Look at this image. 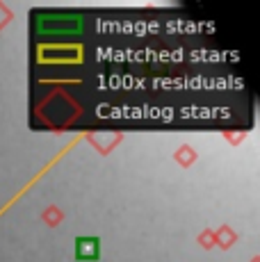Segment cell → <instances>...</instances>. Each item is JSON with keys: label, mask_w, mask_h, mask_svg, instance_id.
<instances>
[{"label": "cell", "mask_w": 260, "mask_h": 262, "mask_svg": "<svg viewBox=\"0 0 260 262\" xmlns=\"http://www.w3.org/2000/svg\"><path fill=\"white\" fill-rule=\"evenodd\" d=\"M101 258V239L98 237H78L76 239V260L96 262Z\"/></svg>", "instance_id": "cell-1"}]
</instances>
